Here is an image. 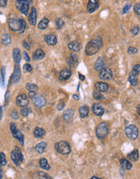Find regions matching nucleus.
Listing matches in <instances>:
<instances>
[{"instance_id": "f257e3e1", "label": "nucleus", "mask_w": 140, "mask_h": 179, "mask_svg": "<svg viewBox=\"0 0 140 179\" xmlns=\"http://www.w3.org/2000/svg\"><path fill=\"white\" fill-rule=\"evenodd\" d=\"M8 27L11 31L23 33L25 30L26 23L23 19L10 18L8 20Z\"/></svg>"}, {"instance_id": "f03ea898", "label": "nucleus", "mask_w": 140, "mask_h": 179, "mask_svg": "<svg viewBox=\"0 0 140 179\" xmlns=\"http://www.w3.org/2000/svg\"><path fill=\"white\" fill-rule=\"evenodd\" d=\"M11 158L13 163L16 166H20V164L24 161V156L21 152V150L18 146H15L14 150L11 152Z\"/></svg>"}, {"instance_id": "7ed1b4c3", "label": "nucleus", "mask_w": 140, "mask_h": 179, "mask_svg": "<svg viewBox=\"0 0 140 179\" xmlns=\"http://www.w3.org/2000/svg\"><path fill=\"white\" fill-rule=\"evenodd\" d=\"M54 147H55V150L57 151L58 153L62 154V155H68L71 151V148L69 145V143L65 141H61V142L57 143L55 144Z\"/></svg>"}, {"instance_id": "20e7f679", "label": "nucleus", "mask_w": 140, "mask_h": 179, "mask_svg": "<svg viewBox=\"0 0 140 179\" xmlns=\"http://www.w3.org/2000/svg\"><path fill=\"white\" fill-rule=\"evenodd\" d=\"M101 47L95 42L94 40L90 41L89 42H88L85 47V53L88 56H92V55L97 54L98 51L100 50Z\"/></svg>"}, {"instance_id": "39448f33", "label": "nucleus", "mask_w": 140, "mask_h": 179, "mask_svg": "<svg viewBox=\"0 0 140 179\" xmlns=\"http://www.w3.org/2000/svg\"><path fill=\"white\" fill-rule=\"evenodd\" d=\"M31 1L32 0H16V3H15L16 8L22 14L26 16L29 12V4L31 3Z\"/></svg>"}, {"instance_id": "423d86ee", "label": "nucleus", "mask_w": 140, "mask_h": 179, "mask_svg": "<svg viewBox=\"0 0 140 179\" xmlns=\"http://www.w3.org/2000/svg\"><path fill=\"white\" fill-rule=\"evenodd\" d=\"M96 134H97V138L99 139H104L108 134V125L107 123L103 122L101 123L97 126V130H96Z\"/></svg>"}, {"instance_id": "0eeeda50", "label": "nucleus", "mask_w": 140, "mask_h": 179, "mask_svg": "<svg viewBox=\"0 0 140 179\" xmlns=\"http://www.w3.org/2000/svg\"><path fill=\"white\" fill-rule=\"evenodd\" d=\"M125 133H126V136L130 139H132V140L136 139L139 136V129L137 128L136 125H128L125 129Z\"/></svg>"}, {"instance_id": "6e6552de", "label": "nucleus", "mask_w": 140, "mask_h": 179, "mask_svg": "<svg viewBox=\"0 0 140 179\" xmlns=\"http://www.w3.org/2000/svg\"><path fill=\"white\" fill-rule=\"evenodd\" d=\"M99 77L101 80L103 81H109L111 80L113 77V72L110 69L108 68H104L101 69L99 73Z\"/></svg>"}, {"instance_id": "1a4fd4ad", "label": "nucleus", "mask_w": 140, "mask_h": 179, "mask_svg": "<svg viewBox=\"0 0 140 179\" xmlns=\"http://www.w3.org/2000/svg\"><path fill=\"white\" fill-rule=\"evenodd\" d=\"M15 102H16V104L18 106L21 107V108H24V107H27L29 105V99L25 94H21V95L17 96Z\"/></svg>"}, {"instance_id": "9d476101", "label": "nucleus", "mask_w": 140, "mask_h": 179, "mask_svg": "<svg viewBox=\"0 0 140 179\" xmlns=\"http://www.w3.org/2000/svg\"><path fill=\"white\" fill-rule=\"evenodd\" d=\"M99 0H88V4L87 6V10L89 13H93L99 7Z\"/></svg>"}, {"instance_id": "9b49d317", "label": "nucleus", "mask_w": 140, "mask_h": 179, "mask_svg": "<svg viewBox=\"0 0 140 179\" xmlns=\"http://www.w3.org/2000/svg\"><path fill=\"white\" fill-rule=\"evenodd\" d=\"M20 75H21V71H20V65H19V64H15L14 73H13L12 76H11V80H12V81H13L14 83L19 82V81L20 79Z\"/></svg>"}, {"instance_id": "f8f14e48", "label": "nucleus", "mask_w": 140, "mask_h": 179, "mask_svg": "<svg viewBox=\"0 0 140 179\" xmlns=\"http://www.w3.org/2000/svg\"><path fill=\"white\" fill-rule=\"evenodd\" d=\"M32 101H33L34 106L36 107V108H41L46 104V99L42 95H36L34 97V99H32Z\"/></svg>"}, {"instance_id": "ddd939ff", "label": "nucleus", "mask_w": 140, "mask_h": 179, "mask_svg": "<svg viewBox=\"0 0 140 179\" xmlns=\"http://www.w3.org/2000/svg\"><path fill=\"white\" fill-rule=\"evenodd\" d=\"M92 112L98 117H101L104 113V108L101 106L100 103H94L92 108Z\"/></svg>"}, {"instance_id": "4468645a", "label": "nucleus", "mask_w": 140, "mask_h": 179, "mask_svg": "<svg viewBox=\"0 0 140 179\" xmlns=\"http://www.w3.org/2000/svg\"><path fill=\"white\" fill-rule=\"evenodd\" d=\"M36 18H37V16H36V10L35 7H32L31 11H30V14L29 16V21L30 25L35 26L36 24Z\"/></svg>"}, {"instance_id": "2eb2a0df", "label": "nucleus", "mask_w": 140, "mask_h": 179, "mask_svg": "<svg viewBox=\"0 0 140 179\" xmlns=\"http://www.w3.org/2000/svg\"><path fill=\"white\" fill-rule=\"evenodd\" d=\"M62 117H63V120L67 123H71L73 120V117H74V112L72 109H67L65 111L63 114H62Z\"/></svg>"}, {"instance_id": "dca6fc26", "label": "nucleus", "mask_w": 140, "mask_h": 179, "mask_svg": "<svg viewBox=\"0 0 140 179\" xmlns=\"http://www.w3.org/2000/svg\"><path fill=\"white\" fill-rule=\"evenodd\" d=\"M45 42H46L49 46H54L57 44V37L54 34H47L45 36Z\"/></svg>"}, {"instance_id": "f3484780", "label": "nucleus", "mask_w": 140, "mask_h": 179, "mask_svg": "<svg viewBox=\"0 0 140 179\" xmlns=\"http://www.w3.org/2000/svg\"><path fill=\"white\" fill-rule=\"evenodd\" d=\"M71 77V71L70 69H62L59 73V78L62 81H66L68 80L70 77Z\"/></svg>"}, {"instance_id": "a211bd4d", "label": "nucleus", "mask_w": 140, "mask_h": 179, "mask_svg": "<svg viewBox=\"0 0 140 179\" xmlns=\"http://www.w3.org/2000/svg\"><path fill=\"white\" fill-rule=\"evenodd\" d=\"M46 56V54L41 49H37L36 51L33 52L32 54V59L34 60H41V59H43Z\"/></svg>"}, {"instance_id": "6ab92c4d", "label": "nucleus", "mask_w": 140, "mask_h": 179, "mask_svg": "<svg viewBox=\"0 0 140 179\" xmlns=\"http://www.w3.org/2000/svg\"><path fill=\"white\" fill-rule=\"evenodd\" d=\"M67 47H68V48L71 51H75V52L79 51H80V49H81V45H80V43H79V42H77V41H73V42H69Z\"/></svg>"}, {"instance_id": "aec40b11", "label": "nucleus", "mask_w": 140, "mask_h": 179, "mask_svg": "<svg viewBox=\"0 0 140 179\" xmlns=\"http://www.w3.org/2000/svg\"><path fill=\"white\" fill-rule=\"evenodd\" d=\"M11 134H12V135L14 136L15 139H17L19 142L20 143V144H21V145H24V134H22L21 132L20 131V130H18V129H16L15 130H14L13 132H11Z\"/></svg>"}, {"instance_id": "412c9836", "label": "nucleus", "mask_w": 140, "mask_h": 179, "mask_svg": "<svg viewBox=\"0 0 140 179\" xmlns=\"http://www.w3.org/2000/svg\"><path fill=\"white\" fill-rule=\"evenodd\" d=\"M95 87L98 91L107 92L108 90V85L104 82H97L95 85Z\"/></svg>"}, {"instance_id": "4be33fe9", "label": "nucleus", "mask_w": 140, "mask_h": 179, "mask_svg": "<svg viewBox=\"0 0 140 179\" xmlns=\"http://www.w3.org/2000/svg\"><path fill=\"white\" fill-rule=\"evenodd\" d=\"M120 165L122 166V168H124L125 170H130L132 168V164L125 158H122L120 160Z\"/></svg>"}, {"instance_id": "5701e85b", "label": "nucleus", "mask_w": 140, "mask_h": 179, "mask_svg": "<svg viewBox=\"0 0 140 179\" xmlns=\"http://www.w3.org/2000/svg\"><path fill=\"white\" fill-rule=\"evenodd\" d=\"M104 65H105V64H104V60H103V59L101 58V57H99V58L97 59V60H96V62H95V64H94L95 69L97 70V71H101V69H103L104 68Z\"/></svg>"}, {"instance_id": "b1692460", "label": "nucleus", "mask_w": 140, "mask_h": 179, "mask_svg": "<svg viewBox=\"0 0 140 179\" xmlns=\"http://www.w3.org/2000/svg\"><path fill=\"white\" fill-rule=\"evenodd\" d=\"M13 59L15 64H20V60H21V54H20V51L19 48H14L13 50Z\"/></svg>"}, {"instance_id": "393cba45", "label": "nucleus", "mask_w": 140, "mask_h": 179, "mask_svg": "<svg viewBox=\"0 0 140 179\" xmlns=\"http://www.w3.org/2000/svg\"><path fill=\"white\" fill-rule=\"evenodd\" d=\"M139 157V150H137V149H134L133 151H131L127 156V158L129 159L130 161H134V162L138 161Z\"/></svg>"}, {"instance_id": "a878e982", "label": "nucleus", "mask_w": 140, "mask_h": 179, "mask_svg": "<svg viewBox=\"0 0 140 179\" xmlns=\"http://www.w3.org/2000/svg\"><path fill=\"white\" fill-rule=\"evenodd\" d=\"M33 134L36 138L41 139V138H43L45 134H46V131L45 129L42 128H40V127H36L34 131H33Z\"/></svg>"}, {"instance_id": "bb28decb", "label": "nucleus", "mask_w": 140, "mask_h": 179, "mask_svg": "<svg viewBox=\"0 0 140 179\" xmlns=\"http://www.w3.org/2000/svg\"><path fill=\"white\" fill-rule=\"evenodd\" d=\"M46 146L47 143L46 142H41V143H39L36 145V147H35V150H36L37 153L42 154L45 151V150H46Z\"/></svg>"}, {"instance_id": "cd10ccee", "label": "nucleus", "mask_w": 140, "mask_h": 179, "mask_svg": "<svg viewBox=\"0 0 140 179\" xmlns=\"http://www.w3.org/2000/svg\"><path fill=\"white\" fill-rule=\"evenodd\" d=\"M89 113V108L87 106H82L79 108V115L82 118H86Z\"/></svg>"}, {"instance_id": "c85d7f7f", "label": "nucleus", "mask_w": 140, "mask_h": 179, "mask_svg": "<svg viewBox=\"0 0 140 179\" xmlns=\"http://www.w3.org/2000/svg\"><path fill=\"white\" fill-rule=\"evenodd\" d=\"M40 167L42 168V169H46V170H50V166L49 165L48 161L45 158H41L39 161Z\"/></svg>"}, {"instance_id": "c756f323", "label": "nucleus", "mask_w": 140, "mask_h": 179, "mask_svg": "<svg viewBox=\"0 0 140 179\" xmlns=\"http://www.w3.org/2000/svg\"><path fill=\"white\" fill-rule=\"evenodd\" d=\"M1 41H2V43L4 44V45L8 46V45H10L11 42V36H10L9 34H7V33H5V34H4V35L2 36Z\"/></svg>"}, {"instance_id": "7c9ffc66", "label": "nucleus", "mask_w": 140, "mask_h": 179, "mask_svg": "<svg viewBox=\"0 0 140 179\" xmlns=\"http://www.w3.org/2000/svg\"><path fill=\"white\" fill-rule=\"evenodd\" d=\"M129 81L130 83L131 84V86H136L138 85V80H137V76L133 73L132 72H130L129 75Z\"/></svg>"}, {"instance_id": "2f4dec72", "label": "nucleus", "mask_w": 140, "mask_h": 179, "mask_svg": "<svg viewBox=\"0 0 140 179\" xmlns=\"http://www.w3.org/2000/svg\"><path fill=\"white\" fill-rule=\"evenodd\" d=\"M49 22L50 21H49V20L47 18L42 19V20L39 22V24H38V28H39L40 29H42V30L46 29L47 28L48 25H49Z\"/></svg>"}, {"instance_id": "473e14b6", "label": "nucleus", "mask_w": 140, "mask_h": 179, "mask_svg": "<svg viewBox=\"0 0 140 179\" xmlns=\"http://www.w3.org/2000/svg\"><path fill=\"white\" fill-rule=\"evenodd\" d=\"M26 89L29 91H35L36 92V91H38V87L37 86L33 83H28L26 85Z\"/></svg>"}, {"instance_id": "72a5a7b5", "label": "nucleus", "mask_w": 140, "mask_h": 179, "mask_svg": "<svg viewBox=\"0 0 140 179\" xmlns=\"http://www.w3.org/2000/svg\"><path fill=\"white\" fill-rule=\"evenodd\" d=\"M70 59H71V60L73 62V64H75V66L78 65L79 60H78V56H77L76 54H75V53H71V55H70Z\"/></svg>"}, {"instance_id": "f704fd0d", "label": "nucleus", "mask_w": 140, "mask_h": 179, "mask_svg": "<svg viewBox=\"0 0 140 179\" xmlns=\"http://www.w3.org/2000/svg\"><path fill=\"white\" fill-rule=\"evenodd\" d=\"M92 95H93L94 99H97V100H102V99H104V95H102L101 92L94 91L93 93H92Z\"/></svg>"}, {"instance_id": "c9c22d12", "label": "nucleus", "mask_w": 140, "mask_h": 179, "mask_svg": "<svg viewBox=\"0 0 140 179\" xmlns=\"http://www.w3.org/2000/svg\"><path fill=\"white\" fill-rule=\"evenodd\" d=\"M30 112H31V110L29 109V108H26V107L23 108L20 110V115L24 117H27Z\"/></svg>"}, {"instance_id": "e433bc0d", "label": "nucleus", "mask_w": 140, "mask_h": 179, "mask_svg": "<svg viewBox=\"0 0 140 179\" xmlns=\"http://www.w3.org/2000/svg\"><path fill=\"white\" fill-rule=\"evenodd\" d=\"M32 70V65L30 64H25L24 67H23V71L24 73H30Z\"/></svg>"}, {"instance_id": "4c0bfd02", "label": "nucleus", "mask_w": 140, "mask_h": 179, "mask_svg": "<svg viewBox=\"0 0 140 179\" xmlns=\"http://www.w3.org/2000/svg\"><path fill=\"white\" fill-rule=\"evenodd\" d=\"M132 73H134L136 76L140 74V64H136L133 67L132 69Z\"/></svg>"}, {"instance_id": "58836bf2", "label": "nucleus", "mask_w": 140, "mask_h": 179, "mask_svg": "<svg viewBox=\"0 0 140 179\" xmlns=\"http://www.w3.org/2000/svg\"><path fill=\"white\" fill-rule=\"evenodd\" d=\"M0 163H1V166H5L7 165V160L5 158V155L3 152H1L0 154Z\"/></svg>"}, {"instance_id": "ea45409f", "label": "nucleus", "mask_w": 140, "mask_h": 179, "mask_svg": "<svg viewBox=\"0 0 140 179\" xmlns=\"http://www.w3.org/2000/svg\"><path fill=\"white\" fill-rule=\"evenodd\" d=\"M64 21H63V20H62V19H57V21H56V26H57V29H61L62 26L64 25Z\"/></svg>"}, {"instance_id": "a19ab883", "label": "nucleus", "mask_w": 140, "mask_h": 179, "mask_svg": "<svg viewBox=\"0 0 140 179\" xmlns=\"http://www.w3.org/2000/svg\"><path fill=\"white\" fill-rule=\"evenodd\" d=\"M128 53L130 55H134L138 53V49L136 47H130L128 48Z\"/></svg>"}, {"instance_id": "79ce46f5", "label": "nucleus", "mask_w": 140, "mask_h": 179, "mask_svg": "<svg viewBox=\"0 0 140 179\" xmlns=\"http://www.w3.org/2000/svg\"><path fill=\"white\" fill-rule=\"evenodd\" d=\"M130 32H131V33L134 34V35H137L138 33H139V27L138 25L134 26L133 28L131 29V30H130Z\"/></svg>"}, {"instance_id": "37998d69", "label": "nucleus", "mask_w": 140, "mask_h": 179, "mask_svg": "<svg viewBox=\"0 0 140 179\" xmlns=\"http://www.w3.org/2000/svg\"><path fill=\"white\" fill-rule=\"evenodd\" d=\"M134 12H135L137 15L140 16V4L139 3L134 4Z\"/></svg>"}, {"instance_id": "c03bdc74", "label": "nucleus", "mask_w": 140, "mask_h": 179, "mask_svg": "<svg viewBox=\"0 0 140 179\" xmlns=\"http://www.w3.org/2000/svg\"><path fill=\"white\" fill-rule=\"evenodd\" d=\"M4 67L1 68V86H4Z\"/></svg>"}, {"instance_id": "a18cd8bd", "label": "nucleus", "mask_w": 140, "mask_h": 179, "mask_svg": "<svg viewBox=\"0 0 140 179\" xmlns=\"http://www.w3.org/2000/svg\"><path fill=\"white\" fill-rule=\"evenodd\" d=\"M38 176H39V178H51V177H50L47 173L44 172L38 173Z\"/></svg>"}, {"instance_id": "49530a36", "label": "nucleus", "mask_w": 140, "mask_h": 179, "mask_svg": "<svg viewBox=\"0 0 140 179\" xmlns=\"http://www.w3.org/2000/svg\"><path fill=\"white\" fill-rule=\"evenodd\" d=\"M64 107H65L64 102H60L58 104H57V109L58 110V111H62V110L64 108Z\"/></svg>"}, {"instance_id": "de8ad7c7", "label": "nucleus", "mask_w": 140, "mask_h": 179, "mask_svg": "<svg viewBox=\"0 0 140 179\" xmlns=\"http://www.w3.org/2000/svg\"><path fill=\"white\" fill-rule=\"evenodd\" d=\"M11 116L13 119H15V120L18 119V113H17V112H16L15 110H13V111L11 112Z\"/></svg>"}, {"instance_id": "09e8293b", "label": "nucleus", "mask_w": 140, "mask_h": 179, "mask_svg": "<svg viewBox=\"0 0 140 179\" xmlns=\"http://www.w3.org/2000/svg\"><path fill=\"white\" fill-rule=\"evenodd\" d=\"M130 7H131V5H130V4H127V5H126V6L124 7V8H123V13H124V14L127 13V12L130 11Z\"/></svg>"}, {"instance_id": "8fccbe9b", "label": "nucleus", "mask_w": 140, "mask_h": 179, "mask_svg": "<svg viewBox=\"0 0 140 179\" xmlns=\"http://www.w3.org/2000/svg\"><path fill=\"white\" fill-rule=\"evenodd\" d=\"M1 7H6L7 5V0H0Z\"/></svg>"}, {"instance_id": "3c124183", "label": "nucleus", "mask_w": 140, "mask_h": 179, "mask_svg": "<svg viewBox=\"0 0 140 179\" xmlns=\"http://www.w3.org/2000/svg\"><path fill=\"white\" fill-rule=\"evenodd\" d=\"M16 129H17L16 128V125L15 124V123L12 122V123L10 124V130H11V132H13L14 130H15Z\"/></svg>"}, {"instance_id": "603ef678", "label": "nucleus", "mask_w": 140, "mask_h": 179, "mask_svg": "<svg viewBox=\"0 0 140 179\" xmlns=\"http://www.w3.org/2000/svg\"><path fill=\"white\" fill-rule=\"evenodd\" d=\"M66 62H67V64H68V65L70 66V67H71V68H74V67H76V66H75V64H73V62H72L71 60L70 57L66 59Z\"/></svg>"}, {"instance_id": "864d4df0", "label": "nucleus", "mask_w": 140, "mask_h": 179, "mask_svg": "<svg viewBox=\"0 0 140 179\" xmlns=\"http://www.w3.org/2000/svg\"><path fill=\"white\" fill-rule=\"evenodd\" d=\"M24 59H25L27 62H30V58H29V56L28 55V53L26 51H24Z\"/></svg>"}, {"instance_id": "5fc2aeb1", "label": "nucleus", "mask_w": 140, "mask_h": 179, "mask_svg": "<svg viewBox=\"0 0 140 179\" xmlns=\"http://www.w3.org/2000/svg\"><path fill=\"white\" fill-rule=\"evenodd\" d=\"M36 95V92L35 91H29V98H31L32 99H33Z\"/></svg>"}, {"instance_id": "6e6d98bb", "label": "nucleus", "mask_w": 140, "mask_h": 179, "mask_svg": "<svg viewBox=\"0 0 140 179\" xmlns=\"http://www.w3.org/2000/svg\"><path fill=\"white\" fill-rule=\"evenodd\" d=\"M23 45H24V47L27 50H30V46H29V44L27 43V42H26V41H24V42H23Z\"/></svg>"}, {"instance_id": "4d7b16f0", "label": "nucleus", "mask_w": 140, "mask_h": 179, "mask_svg": "<svg viewBox=\"0 0 140 179\" xmlns=\"http://www.w3.org/2000/svg\"><path fill=\"white\" fill-rule=\"evenodd\" d=\"M79 79L81 81H83L84 79H85V77L83 76V75H82L81 73H79Z\"/></svg>"}, {"instance_id": "13d9d810", "label": "nucleus", "mask_w": 140, "mask_h": 179, "mask_svg": "<svg viewBox=\"0 0 140 179\" xmlns=\"http://www.w3.org/2000/svg\"><path fill=\"white\" fill-rule=\"evenodd\" d=\"M0 110H1V112H0V113H1V116H0V120H2V119H3V107H1V108H0Z\"/></svg>"}, {"instance_id": "bf43d9fd", "label": "nucleus", "mask_w": 140, "mask_h": 179, "mask_svg": "<svg viewBox=\"0 0 140 179\" xmlns=\"http://www.w3.org/2000/svg\"><path fill=\"white\" fill-rule=\"evenodd\" d=\"M8 95H9V92L7 91V94H6V99H5V101H6V103H7V100H8Z\"/></svg>"}, {"instance_id": "052dcab7", "label": "nucleus", "mask_w": 140, "mask_h": 179, "mask_svg": "<svg viewBox=\"0 0 140 179\" xmlns=\"http://www.w3.org/2000/svg\"><path fill=\"white\" fill-rule=\"evenodd\" d=\"M137 112H138V114L140 116V104L137 107Z\"/></svg>"}, {"instance_id": "680f3d73", "label": "nucleus", "mask_w": 140, "mask_h": 179, "mask_svg": "<svg viewBox=\"0 0 140 179\" xmlns=\"http://www.w3.org/2000/svg\"><path fill=\"white\" fill-rule=\"evenodd\" d=\"M73 98H74V99H76V100H79V97H78V95H73Z\"/></svg>"}, {"instance_id": "e2e57ef3", "label": "nucleus", "mask_w": 140, "mask_h": 179, "mask_svg": "<svg viewBox=\"0 0 140 179\" xmlns=\"http://www.w3.org/2000/svg\"><path fill=\"white\" fill-rule=\"evenodd\" d=\"M91 179H101V178H98V177L93 176V177H92V178H91Z\"/></svg>"}, {"instance_id": "0e129e2a", "label": "nucleus", "mask_w": 140, "mask_h": 179, "mask_svg": "<svg viewBox=\"0 0 140 179\" xmlns=\"http://www.w3.org/2000/svg\"><path fill=\"white\" fill-rule=\"evenodd\" d=\"M0 172H1V176H0V178H3V169H2V168H1Z\"/></svg>"}]
</instances>
